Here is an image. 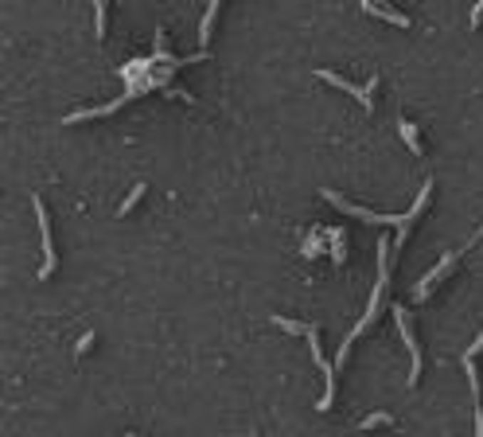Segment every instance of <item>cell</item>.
I'll use <instances>...</instances> for the list:
<instances>
[{
	"mask_svg": "<svg viewBox=\"0 0 483 437\" xmlns=\"http://www.w3.org/2000/svg\"><path fill=\"white\" fill-rule=\"evenodd\" d=\"M31 207H36L39 238H43V266H39V282H47V277L55 274V266H59V258H55V238H51V215H47V207H43L39 195H31Z\"/></svg>",
	"mask_w": 483,
	"mask_h": 437,
	"instance_id": "6da1fadb",
	"label": "cell"
},
{
	"mask_svg": "<svg viewBox=\"0 0 483 437\" xmlns=\"http://www.w3.org/2000/svg\"><path fill=\"white\" fill-rule=\"evenodd\" d=\"M323 200L331 203V207H339L343 215H351V219H363V222H378V227H402V215H378V211H366L359 207V203H347L339 192H331V187H323Z\"/></svg>",
	"mask_w": 483,
	"mask_h": 437,
	"instance_id": "7a4b0ae2",
	"label": "cell"
},
{
	"mask_svg": "<svg viewBox=\"0 0 483 437\" xmlns=\"http://www.w3.org/2000/svg\"><path fill=\"white\" fill-rule=\"evenodd\" d=\"M316 78L331 82V86H336V90H343V94H351L355 102H363V110H366V113L374 110V90H378V82H382L378 74H374V78L366 82V86H355V82H347L343 74H336V71H316Z\"/></svg>",
	"mask_w": 483,
	"mask_h": 437,
	"instance_id": "3957f363",
	"label": "cell"
},
{
	"mask_svg": "<svg viewBox=\"0 0 483 437\" xmlns=\"http://www.w3.org/2000/svg\"><path fill=\"white\" fill-rule=\"evenodd\" d=\"M464 250H468V246H464ZM464 250H448V254H445V258H440V262H437V266H432V269H429V274H425V277H421V282H417V285H413V297H417V301H425V297H429L432 289H437V282H440V277H445V274H448V269H452V266H456V262H460V258H464Z\"/></svg>",
	"mask_w": 483,
	"mask_h": 437,
	"instance_id": "277c9868",
	"label": "cell"
},
{
	"mask_svg": "<svg viewBox=\"0 0 483 437\" xmlns=\"http://www.w3.org/2000/svg\"><path fill=\"white\" fill-rule=\"evenodd\" d=\"M394 324H398V332H402V344L410 348V359H413L410 386H417V379H421V344L413 340V328H410V320H405V309H402V304H394Z\"/></svg>",
	"mask_w": 483,
	"mask_h": 437,
	"instance_id": "5b68a950",
	"label": "cell"
},
{
	"mask_svg": "<svg viewBox=\"0 0 483 437\" xmlns=\"http://www.w3.org/2000/svg\"><path fill=\"white\" fill-rule=\"evenodd\" d=\"M219 12H222V4L219 0H211L207 4V12H203V20H199V47H211V36H214V20H219Z\"/></svg>",
	"mask_w": 483,
	"mask_h": 437,
	"instance_id": "8992f818",
	"label": "cell"
},
{
	"mask_svg": "<svg viewBox=\"0 0 483 437\" xmlns=\"http://www.w3.org/2000/svg\"><path fill=\"white\" fill-rule=\"evenodd\" d=\"M363 12L378 16V20H386V24H398V28H413V20H410L405 12H398V8H382V4H370V0H363Z\"/></svg>",
	"mask_w": 483,
	"mask_h": 437,
	"instance_id": "52a82bcc",
	"label": "cell"
},
{
	"mask_svg": "<svg viewBox=\"0 0 483 437\" xmlns=\"http://www.w3.org/2000/svg\"><path fill=\"white\" fill-rule=\"evenodd\" d=\"M328 254L336 266H343L347 262V230L343 227H328Z\"/></svg>",
	"mask_w": 483,
	"mask_h": 437,
	"instance_id": "ba28073f",
	"label": "cell"
},
{
	"mask_svg": "<svg viewBox=\"0 0 483 437\" xmlns=\"http://www.w3.org/2000/svg\"><path fill=\"white\" fill-rule=\"evenodd\" d=\"M398 133H402V141L410 145L413 156H425V145H421V137H417V125H413L410 118H398Z\"/></svg>",
	"mask_w": 483,
	"mask_h": 437,
	"instance_id": "9c48e42d",
	"label": "cell"
},
{
	"mask_svg": "<svg viewBox=\"0 0 483 437\" xmlns=\"http://www.w3.org/2000/svg\"><path fill=\"white\" fill-rule=\"evenodd\" d=\"M269 324H277L281 332H289V336H308V332H312V324H304V320H289V317H281V312H269Z\"/></svg>",
	"mask_w": 483,
	"mask_h": 437,
	"instance_id": "30bf717a",
	"label": "cell"
},
{
	"mask_svg": "<svg viewBox=\"0 0 483 437\" xmlns=\"http://www.w3.org/2000/svg\"><path fill=\"white\" fill-rule=\"evenodd\" d=\"M323 250H328V227L312 230V238L304 242V258H316V254H323Z\"/></svg>",
	"mask_w": 483,
	"mask_h": 437,
	"instance_id": "8fae6325",
	"label": "cell"
},
{
	"mask_svg": "<svg viewBox=\"0 0 483 437\" xmlns=\"http://www.w3.org/2000/svg\"><path fill=\"white\" fill-rule=\"evenodd\" d=\"M382 426H394V414H366V418H363V433L382 430Z\"/></svg>",
	"mask_w": 483,
	"mask_h": 437,
	"instance_id": "7c38bea8",
	"label": "cell"
},
{
	"mask_svg": "<svg viewBox=\"0 0 483 437\" xmlns=\"http://www.w3.org/2000/svg\"><path fill=\"white\" fill-rule=\"evenodd\" d=\"M105 12H110L105 4H94V36L98 39H105Z\"/></svg>",
	"mask_w": 483,
	"mask_h": 437,
	"instance_id": "4fadbf2b",
	"label": "cell"
},
{
	"mask_svg": "<svg viewBox=\"0 0 483 437\" xmlns=\"http://www.w3.org/2000/svg\"><path fill=\"white\" fill-rule=\"evenodd\" d=\"M140 195H145V184H137L129 195H125V203H121V215H129V211L137 207V203H140Z\"/></svg>",
	"mask_w": 483,
	"mask_h": 437,
	"instance_id": "5bb4252c",
	"label": "cell"
},
{
	"mask_svg": "<svg viewBox=\"0 0 483 437\" xmlns=\"http://www.w3.org/2000/svg\"><path fill=\"white\" fill-rule=\"evenodd\" d=\"M94 340H98V332H82V340H78V344H74V356H78V359H82V356H86V351H90V348H94Z\"/></svg>",
	"mask_w": 483,
	"mask_h": 437,
	"instance_id": "9a60e30c",
	"label": "cell"
},
{
	"mask_svg": "<svg viewBox=\"0 0 483 437\" xmlns=\"http://www.w3.org/2000/svg\"><path fill=\"white\" fill-rule=\"evenodd\" d=\"M479 20H483V0H479L476 8H472V28H479Z\"/></svg>",
	"mask_w": 483,
	"mask_h": 437,
	"instance_id": "2e32d148",
	"label": "cell"
}]
</instances>
